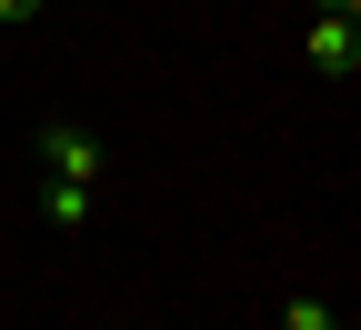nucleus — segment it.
Listing matches in <instances>:
<instances>
[{"label": "nucleus", "instance_id": "nucleus-4", "mask_svg": "<svg viewBox=\"0 0 361 330\" xmlns=\"http://www.w3.org/2000/svg\"><path fill=\"white\" fill-rule=\"evenodd\" d=\"M281 330H341V310H331V300H311V291H301V300L281 310Z\"/></svg>", "mask_w": 361, "mask_h": 330}, {"label": "nucleus", "instance_id": "nucleus-3", "mask_svg": "<svg viewBox=\"0 0 361 330\" xmlns=\"http://www.w3.org/2000/svg\"><path fill=\"white\" fill-rule=\"evenodd\" d=\"M40 210H51V230H80V220H90V191H80V180H51Z\"/></svg>", "mask_w": 361, "mask_h": 330}, {"label": "nucleus", "instance_id": "nucleus-6", "mask_svg": "<svg viewBox=\"0 0 361 330\" xmlns=\"http://www.w3.org/2000/svg\"><path fill=\"white\" fill-rule=\"evenodd\" d=\"M322 11H331V20H351V11H361V0H322Z\"/></svg>", "mask_w": 361, "mask_h": 330}, {"label": "nucleus", "instance_id": "nucleus-2", "mask_svg": "<svg viewBox=\"0 0 361 330\" xmlns=\"http://www.w3.org/2000/svg\"><path fill=\"white\" fill-rule=\"evenodd\" d=\"M311 70H331V80H351V70H361V30L322 11V20H311Z\"/></svg>", "mask_w": 361, "mask_h": 330}, {"label": "nucleus", "instance_id": "nucleus-1", "mask_svg": "<svg viewBox=\"0 0 361 330\" xmlns=\"http://www.w3.org/2000/svg\"><path fill=\"white\" fill-rule=\"evenodd\" d=\"M40 170L51 180H101V130H80V120H40Z\"/></svg>", "mask_w": 361, "mask_h": 330}, {"label": "nucleus", "instance_id": "nucleus-5", "mask_svg": "<svg viewBox=\"0 0 361 330\" xmlns=\"http://www.w3.org/2000/svg\"><path fill=\"white\" fill-rule=\"evenodd\" d=\"M30 11H40V0H0V20H30Z\"/></svg>", "mask_w": 361, "mask_h": 330}]
</instances>
